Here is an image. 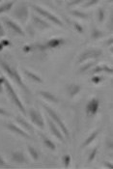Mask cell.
<instances>
[{
    "label": "cell",
    "instance_id": "6da1fadb",
    "mask_svg": "<svg viewBox=\"0 0 113 169\" xmlns=\"http://www.w3.org/2000/svg\"><path fill=\"white\" fill-rule=\"evenodd\" d=\"M0 65L2 66L3 70H4L5 72L9 75V76H10V77L13 79V80L16 81V83L19 84L20 87H21L26 93H30V92H29V89L24 85V83H23L22 80H21V77H20L19 72H17V71H16V69L12 68L11 66H9L8 64H6L5 62L2 61V60H0Z\"/></svg>",
    "mask_w": 113,
    "mask_h": 169
},
{
    "label": "cell",
    "instance_id": "7a4b0ae2",
    "mask_svg": "<svg viewBox=\"0 0 113 169\" xmlns=\"http://www.w3.org/2000/svg\"><path fill=\"white\" fill-rule=\"evenodd\" d=\"M4 85H5V88H6V90H7V94H8L9 97H10L11 101L16 104V106H17V108H19L23 113V115H26V111H25V108H24L23 104L21 103L20 98L17 97V95L16 94V92L14 90V88L12 87V85L10 83L8 82L7 79H4Z\"/></svg>",
    "mask_w": 113,
    "mask_h": 169
},
{
    "label": "cell",
    "instance_id": "3957f363",
    "mask_svg": "<svg viewBox=\"0 0 113 169\" xmlns=\"http://www.w3.org/2000/svg\"><path fill=\"white\" fill-rule=\"evenodd\" d=\"M43 107H45V109L47 110V112L48 113V115L49 116L53 119V121H54V123L55 124H57V125L60 127V129L62 130V131H63V133H64V135L67 137V138H69L70 137V133H69V130H68V129L66 128V126H65V124L63 123V121L60 119V117L57 115V113L54 111V110H52L50 107H48V106H47V105H43Z\"/></svg>",
    "mask_w": 113,
    "mask_h": 169
},
{
    "label": "cell",
    "instance_id": "277c9868",
    "mask_svg": "<svg viewBox=\"0 0 113 169\" xmlns=\"http://www.w3.org/2000/svg\"><path fill=\"white\" fill-rule=\"evenodd\" d=\"M102 52L100 49H96V48L87 49L80 54L79 58H78L77 63H82V62H85L88 59H97L100 56H102Z\"/></svg>",
    "mask_w": 113,
    "mask_h": 169
},
{
    "label": "cell",
    "instance_id": "5b68a950",
    "mask_svg": "<svg viewBox=\"0 0 113 169\" xmlns=\"http://www.w3.org/2000/svg\"><path fill=\"white\" fill-rule=\"evenodd\" d=\"M32 8L34 9L35 11H36L37 13H39L41 16H43L45 17H47V20H49L51 22H53V23H55V24H57V25H59V26H63V22L61 21L58 17L56 16H54L53 14H51V13H49V12H47V11H46V10H43V9H42L41 7H39V6H37V5H32Z\"/></svg>",
    "mask_w": 113,
    "mask_h": 169
},
{
    "label": "cell",
    "instance_id": "8992f818",
    "mask_svg": "<svg viewBox=\"0 0 113 169\" xmlns=\"http://www.w3.org/2000/svg\"><path fill=\"white\" fill-rule=\"evenodd\" d=\"M29 117L32 121L33 124H35L37 127L43 129L45 128V121H43V118L42 117V115L40 112H38L35 109H31L29 111Z\"/></svg>",
    "mask_w": 113,
    "mask_h": 169
},
{
    "label": "cell",
    "instance_id": "52a82bcc",
    "mask_svg": "<svg viewBox=\"0 0 113 169\" xmlns=\"http://www.w3.org/2000/svg\"><path fill=\"white\" fill-rule=\"evenodd\" d=\"M99 105H100V102L97 98H93V99L88 103L86 106V112L88 116H94V115L98 112L99 109Z\"/></svg>",
    "mask_w": 113,
    "mask_h": 169
},
{
    "label": "cell",
    "instance_id": "ba28073f",
    "mask_svg": "<svg viewBox=\"0 0 113 169\" xmlns=\"http://www.w3.org/2000/svg\"><path fill=\"white\" fill-rule=\"evenodd\" d=\"M16 15V16L19 19L20 21H25L26 20H27V17H28V8L26 5H20L16 9V11L14 13Z\"/></svg>",
    "mask_w": 113,
    "mask_h": 169
},
{
    "label": "cell",
    "instance_id": "9c48e42d",
    "mask_svg": "<svg viewBox=\"0 0 113 169\" xmlns=\"http://www.w3.org/2000/svg\"><path fill=\"white\" fill-rule=\"evenodd\" d=\"M4 22L5 24L10 28L13 32H15L17 35H20V36H24V32L22 31V29L20 28V26L17 25L15 21L9 20V19H4Z\"/></svg>",
    "mask_w": 113,
    "mask_h": 169
},
{
    "label": "cell",
    "instance_id": "30bf717a",
    "mask_svg": "<svg viewBox=\"0 0 113 169\" xmlns=\"http://www.w3.org/2000/svg\"><path fill=\"white\" fill-rule=\"evenodd\" d=\"M47 123H48V126H49V129H50V131L52 132V135H53L54 136H56L60 141H62V142H65V139L62 135V132H61L58 128L56 127L55 125V123L52 122L49 118L47 119Z\"/></svg>",
    "mask_w": 113,
    "mask_h": 169
},
{
    "label": "cell",
    "instance_id": "8fae6325",
    "mask_svg": "<svg viewBox=\"0 0 113 169\" xmlns=\"http://www.w3.org/2000/svg\"><path fill=\"white\" fill-rule=\"evenodd\" d=\"M6 127H7L9 130H10L11 131H13V132H15V133H17V135H20V136H22L23 138H26V139H32V137L28 135L27 132L24 131V130H22L20 129L19 127H16V125H13V124H9V125H7Z\"/></svg>",
    "mask_w": 113,
    "mask_h": 169
},
{
    "label": "cell",
    "instance_id": "7c38bea8",
    "mask_svg": "<svg viewBox=\"0 0 113 169\" xmlns=\"http://www.w3.org/2000/svg\"><path fill=\"white\" fill-rule=\"evenodd\" d=\"M33 21H34V24L35 26H37V27L41 30L43 29H46V28H48L49 27V25L46 22V21H43V20L39 19V17L37 16H34L33 17Z\"/></svg>",
    "mask_w": 113,
    "mask_h": 169
},
{
    "label": "cell",
    "instance_id": "4fadbf2b",
    "mask_svg": "<svg viewBox=\"0 0 113 169\" xmlns=\"http://www.w3.org/2000/svg\"><path fill=\"white\" fill-rule=\"evenodd\" d=\"M39 94L43 98V99H46L47 101H49V102H54V103H57L58 100L57 98L50 92H47V91H40Z\"/></svg>",
    "mask_w": 113,
    "mask_h": 169
},
{
    "label": "cell",
    "instance_id": "5bb4252c",
    "mask_svg": "<svg viewBox=\"0 0 113 169\" xmlns=\"http://www.w3.org/2000/svg\"><path fill=\"white\" fill-rule=\"evenodd\" d=\"M12 158H13V161L17 162V163H24L25 162V158L23 156V153L21 152H14L12 153Z\"/></svg>",
    "mask_w": 113,
    "mask_h": 169
},
{
    "label": "cell",
    "instance_id": "9a60e30c",
    "mask_svg": "<svg viewBox=\"0 0 113 169\" xmlns=\"http://www.w3.org/2000/svg\"><path fill=\"white\" fill-rule=\"evenodd\" d=\"M80 86L77 84H72L69 86V94L71 98H74L75 95H77L78 93L80 92Z\"/></svg>",
    "mask_w": 113,
    "mask_h": 169
},
{
    "label": "cell",
    "instance_id": "2e32d148",
    "mask_svg": "<svg viewBox=\"0 0 113 169\" xmlns=\"http://www.w3.org/2000/svg\"><path fill=\"white\" fill-rule=\"evenodd\" d=\"M16 120H17V122H19V123L20 124V125H21L26 130H27L28 132H33V131H34V130H33V128H32V126H31V124L27 123L23 118H21V117H17Z\"/></svg>",
    "mask_w": 113,
    "mask_h": 169
},
{
    "label": "cell",
    "instance_id": "e0dca14e",
    "mask_svg": "<svg viewBox=\"0 0 113 169\" xmlns=\"http://www.w3.org/2000/svg\"><path fill=\"white\" fill-rule=\"evenodd\" d=\"M61 43H63V40H61V39H51L50 41L47 42V43L46 44V47L53 48L59 47Z\"/></svg>",
    "mask_w": 113,
    "mask_h": 169
},
{
    "label": "cell",
    "instance_id": "ac0fdd59",
    "mask_svg": "<svg viewBox=\"0 0 113 169\" xmlns=\"http://www.w3.org/2000/svg\"><path fill=\"white\" fill-rule=\"evenodd\" d=\"M41 136H42V138H43V144H45L48 149H50V150H52V151H54L55 149H56V147H55V144L52 142L50 139H48L47 136H45L43 135H41Z\"/></svg>",
    "mask_w": 113,
    "mask_h": 169
},
{
    "label": "cell",
    "instance_id": "d6986e66",
    "mask_svg": "<svg viewBox=\"0 0 113 169\" xmlns=\"http://www.w3.org/2000/svg\"><path fill=\"white\" fill-rule=\"evenodd\" d=\"M99 130H96V131H94L93 133H92V135L88 137V138H87L85 141H84V143L82 144V147H87V146H88L89 144H91L92 143V142L96 139V137H97L98 136V135H99Z\"/></svg>",
    "mask_w": 113,
    "mask_h": 169
},
{
    "label": "cell",
    "instance_id": "ffe728a7",
    "mask_svg": "<svg viewBox=\"0 0 113 169\" xmlns=\"http://www.w3.org/2000/svg\"><path fill=\"white\" fill-rule=\"evenodd\" d=\"M101 72H106V73H110L112 74V69L111 68H108L107 66H99L97 68H95L93 70V73L94 74H98V73H101Z\"/></svg>",
    "mask_w": 113,
    "mask_h": 169
},
{
    "label": "cell",
    "instance_id": "44dd1931",
    "mask_svg": "<svg viewBox=\"0 0 113 169\" xmlns=\"http://www.w3.org/2000/svg\"><path fill=\"white\" fill-rule=\"evenodd\" d=\"M24 73H25V75H27L29 78H31L32 80H34V81H36V82H42L43 80H42V78L39 76V75H35V74H33V73H31V72H29V71H27V70H24Z\"/></svg>",
    "mask_w": 113,
    "mask_h": 169
},
{
    "label": "cell",
    "instance_id": "7402d4cb",
    "mask_svg": "<svg viewBox=\"0 0 113 169\" xmlns=\"http://www.w3.org/2000/svg\"><path fill=\"white\" fill-rule=\"evenodd\" d=\"M15 2H7V3H4L2 5H0V14L1 13H4V12H8L9 10H11V8L14 6Z\"/></svg>",
    "mask_w": 113,
    "mask_h": 169
},
{
    "label": "cell",
    "instance_id": "603a6c76",
    "mask_svg": "<svg viewBox=\"0 0 113 169\" xmlns=\"http://www.w3.org/2000/svg\"><path fill=\"white\" fill-rule=\"evenodd\" d=\"M28 152L30 154V156L32 157V158L34 159V161H37V159L39 158V153L37 152V150L31 147V146H28Z\"/></svg>",
    "mask_w": 113,
    "mask_h": 169
},
{
    "label": "cell",
    "instance_id": "cb8c5ba5",
    "mask_svg": "<svg viewBox=\"0 0 113 169\" xmlns=\"http://www.w3.org/2000/svg\"><path fill=\"white\" fill-rule=\"evenodd\" d=\"M71 14L74 15L75 16L80 17V19H83V20H87V19H88V15L85 14V13H82V12H80V11L74 10V11H71Z\"/></svg>",
    "mask_w": 113,
    "mask_h": 169
},
{
    "label": "cell",
    "instance_id": "d4e9b609",
    "mask_svg": "<svg viewBox=\"0 0 113 169\" xmlns=\"http://www.w3.org/2000/svg\"><path fill=\"white\" fill-rule=\"evenodd\" d=\"M71 159H72V158H71V156H70V155H65L63 157V162H64V165H65L66 168H68L70 166V163H71Z\"/></svg>",
    "mask_w": 113,
    "mask_h": 169
},
{
    "label": "cell",
    "instance_id": "484cf974",
    "mask_svg": "<svg viewBox=\"0 0 113 169\" xmlns=\"http://www.w3.org/2000/svg\"><path fill=\"white\" fill-rule=\"evenodd\" d=\"M102 32L100 31V30H98V29H93L92 30V38L93 39H95V40H97V39H99L101 36H102Z\"/></svg>",
    "mask_w": 113,
    "mask_h": 169
},
{
    "label": "cell",
    "instance_id": "4316f807",
    "mask_svg": "<svg viewBox=\"0 0 113 169\" xmlns=\"http://www.w3.org/2000/svg\"><path fill=\"white\" fill-rule=\"evenodd\" d=\"M97 152H98V148H95V149L92 151L91 154L89 155V158H88V162H92L94 161V158H95L96 155H97Z\"/></svg>",
    "mask_w": 113,
    "mask_h": 169
},
{
    "label": "cell",
    "instance_id": "83f0119b",
    "mask_svg": "<svg viewBox=\"0 0 113 169\" xmlns=\"http://www.w3.org/2000/svg\"><path fill=\"white\" fill-rule=\"evenodd\" d=\"M94 63H95V62H91V63H88V64L84 65L83 67H81L80 70H79V73H84L85 71H87L88 69H90V68L94 65Z\"/></svg>",
    "mask_w": 113,
    "mask_h": 169
},
{
    "label": "cell",
    "instance_id": "f1b7e54d",
    "mask_svg": "<svg viewBox=\"0 0 113 169\" xmlns=\"http://www.w3.org/2000/svg\"><path fill=\"white\" fill-rule=\"evenodd\" d=\"M102 81V77L101 76H93L92 77V82L95 84H98Z\"/></svg>",
    "mask_w": 113,
    "mask_h": 169
},
{
    "label": "cell",
    "instance_id": "f546056e",
    "mask_svg": "<svg viewBox=\"0 0 113 169\" xmlns=\"http://www.w3.org/2000/svg\"><path fill=\"white\" fill-rule=\"evenodd\" d=\"M74 26H75V30L77 31V32H79V33H82L83 32V28L81 27V26L78 24V23H76V22H75L74 23Z\"/></svg>",
    "mask_w": 113,
    "mask_h": 169
},
{
    "label": "cell",
    "instance_id": "4dcf8cb0",
    "mask_svg": "<svg viewBox=\"0 0 113 169\" xmlns=\"http://www.w3.org/2000/svg\"><path fill=\"white\" fill-rule=\"evenodd\" d=\"M104 19V13H103V10L102 9H99V21H102Z\"/></svg>",
    "mask_w": 113,
    "mask_h": 169
},
{
    "label": "cell",
    "instance_id": "1f68e13d",
    "mask_svg": "<svg viewBox=\"0 0 113 169\" xmlns=\"http://www.w3.org/2000/svg\"><path fill=\"white\" fill-rule=\"evenodd\" d=\"M0 115H2V116H10V113L0 107Z\"/></svg>",
    "mask_w": 113,
    "mask_h": 169
},
{
    "label": "cell",
    "instance_id": "d6a6232c",
    "mask_svg": "<svg viewBox=\"0 0 113 169\" xmlns=\"http://www.w3.org/2000/svg\"><path fill=\"white\" fill-rule=\"evenodd\" d=\"M97 3H98L97 0H95V1H89V2H87V3L84 4V7H89V6H92V5L97 4Z\"/></svg>",
    "mask_w": 113,
    "mask_h": 169
},
{
    "label": "cell",
    "instance_id": "836d02e7",
    "mask_svg": "<svg viewBox=\"0 0 113 169\" xmlns=\"http://www.w3.org/2000/svg\"><path fill=\"white\" fill-rule=\"evenodd\" d=\"M4 77H0V94L2 93L3 89H2V84H4Z\"/></svg>",
    "mask_w": 113,
    "mask_h": 169
},
{
    "label": "cell",
    "instance_id": "e575fe53",
    "mask_svg": "<svg viewBox=\"0 0 113 169\" xmlns=\"http://www.w3.org/2000/svg\"><path fill=\"white\" fill-rule=\"evenodd\" d=\"M5 35V32H4V29H3V27H2V25L0 24V37H3Z\"/></svg>",
    "mask_w": 113,
    "mask_h": 169
},
{
    "label": "cell",
    "instance_id": "d590c367",
    "mask_svg": "<svg viewBox=\"0 0 113 169\" xmlns=\"http://www.w3.org/2000/svg\"><path fill=\"white\" fill-rule=\"evenodd\" d=\"M103 163H104V165H106L107 168H110V169H111V168H113L112 164H110V163H109V162H104Z\"/></svg>",
    "mask_w": 113,
    "mask_h": 169
},
{
    "label": "cell",
    "instance_id": "8d00e7d4",
    "mask_svg": "<svg viewBox=\"0 0 113 169\" xmlns=\"http://www.w3.org/2000/svg\"><path fill=\"white\" fill-rule=\"evenodd\" d=\"M0 165H2V166H6V163H5V162L3 161V158L0 157Z\"/></svg>",
    "mask_w": 113,
    "mask_h": 169
},
{
    "label": "cell",
    "instance_id": "74e56055",
    "mask_svg": "<svg viewBox=\"0 0 113 169\" xmlns=\"http://www.w3.org/2000/svg\"><path fill=\"white\" fill-rule=\"evenodd\" d=\"M81 3V1H75V2H71V3H69L70 6H72V5H75V4H79Z\"/></svg>",
    "mask_w": 113,
    "mask_h": 169
},
{
    "label": "cell",
    "instance_id": "f35d334b",
    "mask_svg": "<svg viewBox=\"0 0 113 169\" xmlns=\"http://www.w3.org/2000/svg\"><path fill=\"white\" fill-rule=\"evenodd\" d=\"M30 48H29L28 46H26V47H24V48H23V50H24L25 52H28V51L30 50Z\"/></svg>",
    "mask_w": 113,
    "mask_h": 169
},
{
    "label": "cell",
    "instance_id": "ab89813d",
    "mask_svg": "<svg viewBox=\"0 0 113 169\" xmlns=\"http://www.w3.org/2000/svg\"><path fill=\"white\" fill-rule=\"evenodd\" d=\"M0 3H1V1H0Z\"/></svg>",
    "mask_w": 113,
    "mask_h": 169
}]
</instances>
